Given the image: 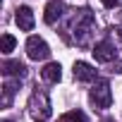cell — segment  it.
Here are the masks:
<instances>
[{
    "label": "cell",
    "instance_id": "6da1fadb",
    "mask_svg": "<svg viewBox=\"0 0 122 122\" xmlns=\"http://www.w3.org/2000/svg\"><path fill=\"white\" fill-rule=\"evenodd\" d=\"M93 29H96V17H93V12L91 10H77L74 15H72V19H70V24H67V31L72 34V41L77 43V46H86L89 43V38H91V34H93Z\"/></svg>",
    "mask_w": 122,
    "mask_h": 122
},
{
    "label": "cell",
    "instance_id": "7a4b0ae2",
    "mask_svg": "<svg viewBox=\"0 0 122 122\" xmlns=\"http://www.w3.org/2000/svg\"><path fill=\"white\" fill-rule=\"evenodd\" d=\"M89 101H91L98 110L110 108V103H112V93H110V84H108V79H96V84H93L91 91H89Z\"/></svg>",
    "mask_w": 122,
    "mask_h": 122
},
{
    "label": "cell",
    "instance_id": "3957f363",
    "mask_svg": "<svg viewBox=\"0 0 122 122\" xmlns=\"http://www.w3.org/2000/svg\"><path fill=\"white\" fill-rule=\"evenodd\" d=\"M29 110H31V115H36V117H41V120L50 117V115H53V105H50L48 93L41 91V89H36V91L31 93V98H29Z\"/></svg>",
    "mask_w": 122,
    "mask_h": 122
},
{
    "label": "cell",
    "instance_id": "277c9868",
    "mask_svg": "<svg viewBox=\"0 0 122 122\" xmlns=\"http://www.w3.org/2000/svg\"><path fill=\"white\" fill-rule=\"evenodd\" d=\"M26 55L31 60H48L50 57V46L41 36H29V41H26Z\"/></svg>",
    "mask_w": 122,
    "mask_h": 122
},
{
    "label": "cell",
    "instance_id": "5b68a950",
    "mask_svg": "<svg viewBox=\"0 0 122 122\" xmlns=\"http://www.w3.org/2000/svg\"><path fill=\"white\" fill-rule=\"evenodd\" d=\"M91 53H93V57H96V62H112V60L117 57V48H115V43H112L110 38L98 41Z\"/></svg>",
    "mask_w": 122,
    "mask_h": 122
},
{
    "label": "cell",
    "instance_id": "8992f818",
    "mask_svg": "<svg viewBox=\"0 0 122 122\" xmlns=\"http://www.w3.org/2000/svg\"><path fill=\"white\" fill-rule=\"evenodd\" d=\"M62 15H65V5L60 3V0H50L46 5V12H43V22L46 24H55Z\"/></svg>",
    "mask_w": 122,
    "mask_h": 122
},
{
    "label": "cell",
    "instance_id": "52a82bcc",
    "mask_svg": "<svg viewBox=\"0 0 122 122\" xmlns=\"http://www.w3.org/2000/svg\"><path fill=\"white\" fill-rule=\"evenodd\" d=\"M15 22H17V26H19L22 31H31V29H34V12H31V7H26V5L17 7Z\"/></svg>",
    "mask_w": 122,
    "mask_h": 122
},
{
    "label": "cell",
    "instance_id": "ba28073f",
    "mask_svg": "<svg viewBox=\"0 0 122 122\" xmlns=\"http://www.w3.org/2000/svg\"><path fill=\"white\" fill-rule=\"evenodd\" d=\"M74 79L77 81H93L96 79V70L89 62L79 60V62H74Z\"/></svg>",
    "mask_w": 122,
    "mask_h": 122
},
{
    "label": "cell",
    "instance_id": "9c48e42d",
    "mask_svg": "<svg viewBox=\"0 0 122 122\" xmlns=\"http://www.w3.org/2000/svg\"><path fill=\"white\" fill-rule=\"evenodd\" d=\"M41 77H43V81H48V84H57L60 79H62V67H60V62H48V65L41 70Z\"/></svg>",
    "mask_w": 122,
    "mask_h": 122
},
{
    "label": "cell",
    "instance_id": "30bf717a",
    "mask_svg": "<svg viewBox=\"0 0 122 122\" xmlns=\"http://www.w3.org/2000/svg\"><path fill=\"white\" fill-rule=\"evenodd\" d=\"M3 74H5V77H17V79H22V77H26V65L19 62V60H7V62L3 65Z\"/></svg>",
    "mask_w": 122,
    "mask_h": 122
},
{
    "label": "cell",
    "instance_id": "8fae6325",
    "mask_svg": "<svg viewBox=\"0 0 122 122\" xmlns=\"http://www.w3.org/2000/svg\"><path fill=\"white\" fill-rule=\"evenodd\" d=\"M15 91H17V81H5V86H3V108H10Z\"/></svg>",
    "mask_w": 122,
    "mask_h": 122
},
{
    "label": "cell",
    "instance_id": "7c38bea8",
    "mask_svg": "<svg viewBox=\"0 0 122 122\" xmlns=\"http://www.w3.org/2000/svg\"><path fill=\"white\" fill-rule=\"evenodd\" d=\"M15 46H17V38H15L12 34H3V38H0V50L7 55V53L15 50Z\"/></svg>",
    "mask_w": 122,
    "mask_h": 122
},
{
    "label": "cell",
    "instance_id": "4fadbf2b",
    "mask_svg": "<svg viewBox=\"0 0 122 122\" xmlns=\"http://www.w3.org/2000/svg\"><path fill=\"white\" fill-rule=\"evenodd\" d=\"M62 122H86V115L81 110H72V112L62 115Z\"/></svg>",
    "mask_w": 122,
    "mask_h": 122
},
{
    "label": "cell",
    "instance_id": "5bb4252c",
    "mask_svg": "<svg viewBox=\"0 0 122 122\" xmlns=\"http://www.w3.org/2000/svg\"><path fill=\"white\" fill-rule=\"evenodd\" d=\"M101 3H103L105 7H117V5H120V0H101Z\"/></svg>",
    "mask_w": 122,
    "mask_h": 122
},
{
    "label": "cell",
    "instance_id": "9a60e30c",
    "mask_svg": "<svg viewBox=\"0 0 122 122\" xmlns=\"http://www.w3.org/2000/svg\"><path fill=\"white\" fill-rule=\"evenodd\" d=\"M36 122H46V120H36Z\"/></svg>",
    "mask_w": 122,
    "mask_h": 122
},
{
    "label": "cell",
    "instance_id": "2e32d148",
    "mask_svg": "<svg viewBox=\"0 0 122 122\" xmlns=\"http://www.w3.org/2000/svg\"><path fill=\"white\" fill-rule=\"evenodd\" d=\"M5 122H12V120H5Z\"/></svg>",
    "mask_w": 122,
    "mask_h": 122
}]
</instances>
